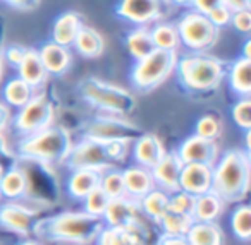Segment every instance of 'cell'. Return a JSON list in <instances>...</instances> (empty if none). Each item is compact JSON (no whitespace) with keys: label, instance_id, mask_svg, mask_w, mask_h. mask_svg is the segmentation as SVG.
I'll return each instance as SVG.
<instances>
[{"label":"cell","instance_id":"cell-19","mask_svg":"<svg viewBox=\"0 0 251 245\" xmlns=\"http://www.w3.org/2000/svg\"><path fill=\"white\" fill-rule=\"evenodd\" d=\"M38 55L43 62L47 74H53V76H60V74L67 72V69L73 64V57L67 46L57 45L53 42H49L38 50Z\"/></svg>","mask_w":251,"mask_h":245},{"label":"cell","instance_id":"cell-30","mask_svg":"<svg viewBox=\"0 0 251 245\" xmlns=\"http://www.w3.org/2000/svg\"><path fill=\"white\" fill-rule=\"evenodd\" d=\"M126 46H127V52L136 59V62L157 50L153 40H151V31L147 28H138L131 31L126 38Z\"/></svg>","mask_w":251,"mask_h":245},{"label":"cell","instance_id":"cell-47","mask_svg":"<svg viewBox=\"0 0 251 245\" xmlns=\"http://www.w3.org/2000/svg\"><path fill=\"white\" fill-rule=\"evenodd\" d=\"M9 122H11V110L4 101H0V132L7 127Z\"/></svg>","mask_w":251,"mask_h":245},{"label":"cell","instance_id":"cell-15","mask_svg":"<svg viewBox=\"0 0 251 245\" xmlns=\"http://www.w3.org/2000/svg\"><path fill=\"white\" fill-rule=\"evenodd\" d=\"M179 189L191 196H201L212 190V166L203 163H182Z\"/></svg>","mask_w":251,"mask_h":245},{"label":"cell","instance_id":"cell-48","mask_svg":"<svg viewBox=\"0 0 251 245\" xmlns=\"http://www.w3.org/2000/svg\"><path fill=\"white\" fill-rule=\"evenodd\" d=\"M158 245H189L186 237H169V235H162Z\"/></svg>","mask_w":251,"mask_h":245},{"label":"cell","instance_id":"cell-3","mask_svg":"<svg viewBox=\"0 0 251 245\" xmlns=\"http://www.w3.org/2000/svg\"><path fill=\"white\" fill-rule=\"evenodd\" d=\"M73 148L71 134L62 127H50L23 137L19 141V153L25 158L43 165H60L66 161Z\"/></svg>","mask_w":251,"mask_h":245},{"label":"cell","instance_id":"cell-43","mask_svg":"<svg viewBox=\"0 0 251 245\" xmlns=\"http://www.w3.org/2000/svg\"><path fill=\"white\" fill-rule=\"evenodd\" d=\"M26 50L28 48H23V46H16V45L9 46V48H5L4 52H2L4 62L9 64V66H12V67H18L19 64L23 62V59H25Z\"/></svg>","mask_w":251,"mask_h":245},{"label":"cell","instance_id":"cell-35","mask_svg":"<svg viewBox=\"0 0 251 245\" xmlns=\"http://www.w3.org/2000/svg\"><path fill=\"white\" fill-rule=\"evenodd\" d=\"M98 187L107 194L108 199H119V197L126 196L124 178H122V172H119V170L108 168L105 172H101L100 185Z\"/></svg>","mask_w":251,"mask_h":245},{"label":"cell","instance_id":"cell-38","mask_svg":"<svg viewBox=\"0 0 251 245\" xmlns=\"http://www.w3.org/2000/svg\"><path fill=\"white\" fill-rule=\"evenodd\" d=\"M193 207H195V196L184 192V190H176L169 194V211H174L179 214H188L193 218Z\"/></svg>","mask_w":251,"mask_h":245},{"label":"cell","instance_id":"cell-27","mask_svg":"<svg viewBox=\"0 0 251 245\" xmlns=\"http://www.w3.org/2000/svg\"><path fill=\"white\" fill-rule=\"evenodd\" d=\"M73 45H74V48L77 50V53L83 55L84 59L100 57L105 50L103 36H101L97 29L90 28V26H83V28L79 29V33H77Z\"/></svg>","mask_w":251,"mask_h":245},{"label":"cell","instance_id":"cell-52","mask_svg":"<svg viewBox=\"0 0 251 245\" xmlns=\"http://www.w3.org/2000/svg\"><path fill=\"white\" fill-rule=\"evenodd\" d=\"M4 149H5V141H4L2 132H0V153H4Z\"/></svg>","mask_w":251,"mask_h":245},{"label":"cell","instance_id":"cell-17","mask_svg":"<svg viewBox=\"0 0 251 245\" xmlns=\"http://www.w3.org/2000/svg\"><path fill=\"white\" fill-rule=\"evenodd\" d=\"M165 148L162 144V141L155 134H141L134 142L133 155L134 159L140 166L151 170L158 161L162 159V156L165 155Z\"/></svg>","mask_w":251,"mask_h":245},{"label":"cell","instance_id":"cell-18","mask_svg":"<svg viewBox=\"0 0 251 245\" xmlns=\"http://www.w3.org/2000/svg\"><path fill=\"white\" fill-rule=\"evenodd\" d=\"M122 178H124L126 187V196L131 197L134 200H140L145 194H148L151 189H155V182L151 172L145 166H129L122 172Z\"/></svg>","mask_w":251,"mask_h":245},{"label":"cell","instance_id":"cell-25","mask_svg":"<svg viewBox=\"0 0 251 245\" xmlns=\"http://www.w3.org/2000/svg\"><path fill=\"white\" fill-rule=\"evenodd\" d=\"M81 28H83V21H81L79 14L77 12H66L53 24L52 42L62 46H71Z\"/></svg>","mask_w":251,"mask_h":245},{"label":"cell","instance_id":"cell-51","mask_svg":"<svg viewBox=\"0 0 251 245\" xmlns=\"http://www.w3.org/2000/svg\"><path fill=\"white\" fill-rule=\"evenodd\" d=\"M172 2H176V4H179V5H191L193 4V0H172Z\"/></svg>","mask_w":251,"mask_h":245},{"label":"cell","instance_id":"cell-10","mask_svg":"<svg viewBox=\"0 0 251 245\" xmlns=\"http://www.w3.org/2000/svg\"><path fill=\"white\" fill-rule=\"evenodd\" d=\"M64 165H67L71 170L90 168L97 170V172H105V170L112 168V163L105 155L103 144L86 137L77 144H73Z\"/></svg>","mask_w":251,"mask_h":245},{"label":"cell","instance_id":"cell-4","mask_svg":"<svg viewBox=\"0 0 251 245\" xmlns=\"http://www.w3.org/2000/svg\"><path fill=\"white\" fill-rule=\"evenodd\" d=\"M179 79L191 91H212L226 77V67L219 59L206 53H189L177 59Z\"/></svg>","mask_w":251,"mask_h":245},{"label":"cell","instance_id":"cell-54","mask_svg":"<svg viewBox=\"0 0 251 245\" xmlns=\"http://www.w3.org/2000/svg\"><path fill=\"white\" fill-rule=\"evenodd\" d=\"M2 173H4V170H2V166H0V178H2ZM2 199V197H0Z\"/></svg>","mask_w":251,"mask_h":245},{"label":"cell","instance_id":"cell-39","mask_svg":"<svg viewBox=\"0 0 251 245\" xmlns=\"http://www.w3.org/2000/svg\"><path fill=\"white\" fill-rule=\"evenodd\" d=\"M232 120L243 131H251V100L244 96L232 107Z\"/></svg>","mask_w":251,"mask_h":245},{"label":"cell","instance_id":"cell-53","mask_svg":"<svg viewBox=\"0 0 251 245\" xmlns=\"http://www.w3.org/2000/svg\"><path fill=\"white\" fill-rule=\"evenodd\" d=\"M19 245H42L40 242H36V240H25L23 244H19Z\"/></svg>","mask_w":251,"mask_h":245},{"label":"cell","instance_id":"cell-21","mask_svg":"<svg viewBox=\"0 0 251 245\" xmlns=\"http://www.w3.org/2000/svg\"><path fill=\"white\" fill-rule=\"evenodd\" d=\"M29 178L26 172L19 166H12L2 173L0 178V197L9 200H19L28 194Z\"/></svg>","mask_w":251,"mask_h":245},{"label":"cell","instance_id":"cell-7","mask_svg":"<svg viewBox=\"0 0 251 245\" xmlns=\"http://www.w3.org/2000/svg\"><path fill=\"white\" fill-rule=\"evenodd\" d=\"M181 43L193 53H205L217 45L220 29L201 12H188L177 22Z\"/></svg>","mask_w":251,"mask_h":245},{"label":"cell","instance_id":"cell-28","mask_svg":"<svg viewBox=\"0 0 251 245\" xmlns=\"http://www.w3.org/2000/svg\"><path fill=\"white\" fill-rule=\"evenodd\" d=\"M138 204H140L141 214H145V216L150 218L151 221L158 223L160 218L169 211V194L155 187V189H151L148 194H145V196L138 200Z\"/></svg>","mask_w":251,"mask_h":245},{"label":"cell","instance_id":"cell-24","mask_svg":"<svg viewBox=\"0 0 251 245\" xmlns=\"http://www.w3.org/2000/svg\"><path fill=\"white\" fill-rule=\"evenodd\" d=\"M184 237L189 245H224L222 230L217 223H210V221L193 220Z\"/></svg>","mask_w":251,"mask_h":245},{"label":"cell","instance_id":"cell-8","mask_svg":"<svg viewBox=\"0 0 251 245\" xmlns=\"http://www.w3.org/2000/svg\"><path fill=\"white\" fill-rule=\"evenodd\" d=\"M55 117L53 105L45 94H35L23 108H19L14 117V129L21 137H28L31 134L50 127Z\"/></svg>","mask_w":251,"mask_h":245},{"label":"cell","instance_id":"cell-6","mask_svg":"<svg viewBox=\"0 0 251 245\" xmlns=\"http://www.w3.org/2000/svg\"><path fill=\"white\" fill-rule=\"evenodd\" d=\"M177 52L155 50L148 57L138 60L134 69L131 70V81L140 91L153 89L172 76L177 66Z\"/></svg>","mask_w":251,"mask_h":245},{"label":"cell","instance_id":"cell-44","mask_svg":"<svg viewBox=\"0 0 251 245\" xmlns=\"http://www.w3.org/2000/svg\"><path fill=\"white\" fill-rule=\"evenodd\" d=\"M224 4V0H193V4L195 5V11L196 12H201V14H208L212 9L219 7V5Z\"/></svg>","mask_w":251,"mask_h":245},{"label":"cell","instance_id":"cell-26","mask_svg":"<svg viewBox=\"0 0 251 245\" xmlns=\"http://www.w3.org/2000/svg\"><path fill=\"white\" fill-rule=\"evenodd\" d=\"M224 202L215 192H205L195 197V207H193V220L195 221H210L215 223L224 214Z\"/></svg>","mask_w":251,"mask_h":245},{"label":"cell","instance_id":"cell-2","mask_svg":"<svg viewBox=\"0 0 251 245\" xmlns=\"http://www.w3.org/2000/svg\"><path fill=\"white\" fill-rule=\"evenodd\" d=\"M105 228L103 218L91 216L84 211H66L42 220L33 230L52 240L69 242L76 245H91Z\"/></svg>","mask_w":251,"mask_h":245},{"label":"cell","instance_id":"cell-46","mask_svg":"<svg viewBox=\"0 0 251 245\" xmlns=\"http://www.w3.org/2000/svg\"><path fill=\"white\" fill-rule=\"evenodd\" d=\"M224 5H226V7H229L232 12L244 11V9H250L251 0H224Z\"/></svg>","mask_w":251,"mask_h":245},{"label":"cell","instance_id":"cell-50","mask_svg":"<svg viewBox=\"0 0 251 245\" xmlns=\"http://www.w3.org/2000/svg\"><path fill=\"white\" fill-rule=\"evenodd\" d=\"M4 67H5V62H4V57H2V52H0V81L4 77Z\"/></svg>","mask_w":251,"mask_h":245},{"label":"cell","instance_id":"cell-13","mask_svg":"<svg viewBox=\"0 0 251 245\" xmlns=\"http://www.w3.org/2000/svg\"><path fill=\"white\" fill-rule=\"evenodd\" d=\"M36 211L19 204L18 200H9L0 204V226L18 235H28L35 228Z\"/></svg>","mask_w":251,"mask_h":245},{"label":"cell","instance_id":"cell-23","mask_svg":"<svg viewBox=\"0 0 251 245\" xmlns=\"http://www.w3.org/2000/svg\"><path fill=\"white\" fill-rule=\"evenodd\" d=\"M18 72H19L18 77H21L25 83H28L33 89L42 86L47 81V77H49L45 67H43L42 59L38 55V50H33V48L26 50L25 59L18 66Z\"/></svg>","mask_w":251,"mask_h":245},{"label":"cell","instance_id":"cell-36","mask_svg":"<svg viewBox=\"0 0 251 245\" xmlns=\"http://www.w3.org/2000/svg\"><path fill=\"white\" fill-rule=\"evenodd\" d=\"M108 200L110 199H108L107 194H105L100 187H97V189L91 190V192L83 199V204H84L83 211L88 214H91V216L103 218V213L108 206Z\"/></svg>","mask_w":251,"mask_h":245},{"label":"cell","instance_id":"cell-40","mask_svg":"<svg viewBox=\"0 0 251 245\" xmlns=\"http://www.w3.org/2000/svg\"><path fill=\"white\" fill-rule=\"evenodd\" d=\"M105 155H107L108 161L114 165V163H122L127 156V149H129V142L126 141H112L103 144Z\"/></svg>","mask_w":251,"mask_h":245},{"label":"cell","instance_id":"cell-5","mask_svg":"<svg viewBox=\"0 0 251 245\" xmlns=\"http://www.w3.org/2000/svg\"><path fill=\"white\" fill-rule=\"evenodd\" d=\"M81 93L84 100L108 115H127L136 107V100L127 89L95 77L81 84Z\"/></svg>","mask_w":251,"mask_h":245},{"label":"cell","instance_id":"cell-41","mask_svg":"<svg viewBox=\"0 0 251 245\" xmlns=\"http://www.w3.org/2000/svg\"><path fill=\"white\" fill-rule=\"evenodd\" d=\"M230 24L236 31L248 35L251 31V12L250 9H244V11H236L232 12V18H230Z\"/></svg>","mask_w":251,"mask_h":245},{"label":"cell","instance_id":"cell-37","mask_svg":"<svg viewBox=\"0 0 251 245\" xmlns=\"http://www.w3.org/2000/svg\"><path fill=\"white\" fill-rule=\"evenodd\" d=\"M196 135L208 141H217L219 135L222 134V122L215 115H205L196 122Z\"/></svg>","mask_w":251,"mask_h":245},{"label":"cell","instance_id":"cell-42","mask_svg":"<svg viewBox=\"0 0 251 245\" xmlns=\"http://www.w3.org/2000/svg\"><path fill=\"white\" fill-rule=\"evenodd\" d=\"M206 18L212 21V24H215L217 28H224V26L230 24V18H232V11H230L229 7H226V5H219V7L212 9V11L208 12V14H205Z\"/></svg>","mask_w":251,"mask_h":245},{"label":"cell","instance_id":"cell-33","mask_svg":"<svg viewBox=\"0 0 251 245\" xmlns=\"http://www.w3.org/2000/svg\"><path fill=\"white\" fill-rule=\"evenodd\" d=\"M191 223H193L191 216L174 213V211H167L160 218V221H158L164 235H169V237H184L186 231L191 226Z\"/></svg>","mask_w":251,"mask_h":245},{"label":"cell","instance_id":"cell-49","mask_svg":"<svg viewBox=\"0 0 251 245\" xmlns=\"http://www.w3.org/2000/svg\"><path fill=\"white\" fill-rule=\"evenodd\" d=\"M243 57H244V59H250L251 60V40H246V43H244Z\"/></svg>","mask_w":251,"mask_h":245},{"label":"cell","instance_id":"cell-16","mask_svg":"<svg viewBox=\"0 0 251 245\" xmlns=\"http://www.w3.org/2000/svg\"><path fill=\"white\" fill-rule=\"evenodd\" d=\"M182 161L177 153H165L162 159L150 170L155 187L167 194L179 190V175H181Z\"/></svg>","mask_w":251,"mask_h":245},{"label":"cell","instance_id":"cell-12","mask_svg":"<svg viewBox=\"0 0 251 245\" xmlns=\"http://www.w3.org/2000/svg\"><path fill=\"white\" fill-rule=\"evenodd\" d=\"M117 16L138 26L155 22L162 16V0H121Z\"/></svg>","mask_w":251,"mask_h":245},{"label":"cell","instance_id":"cell-22","mask_svg":"<svg viewBox=\"0 0 251 245\" xmlns=\"http://www.w3.org/2000/svg\"><path fill=\"white\" fill-rule=\"evenodd\" d=\"M100 173L101 172L90 168L73 170V173L67 178V194L74 199L83 200L91 190L100 185Z\"/></svg>","mask_w":251,"mask_h":245},{"label":"cell","instance_id":"cell-1","mask_svg":"<svg viewBox=\"0 0 251 245\" xmlns=\"http://www.w3.org/2000/svg\"><path fill=\"white\" fill-rule=\"evenodd\" d=\"M251 161L248 151L229 149L212 166V192L224 202H237L250 190Z\"/></svg>","mask_w":251,"mask_h":245},{"label":"cell","instance_id":"cell-20","mask_svg":"<svg viewBox=\"0 0 251 245\" xmlns=\"http://www.w3.org/2000/svg\"><path fill=\"white\" fill-rule=\"evenodd\" d=\"M95 245H145V238L140 224L126 228L105 226L95 240Z\"/></svg>","mask_w":251,"mask_h":245},{"label":"cell","instance_id":"cell-9","mask_svg":"<svg viewBox=\"0 0 251 245\" xmlns=\"http://www.w3.org/2000/svg\"><path fill=\"white\" fill-rule=\"evenodd\" d=\"M143 134L140 127L127 120L119 118V115H107V117L95 118L88 122L84 127V137L97 141L100 144H107L112 141H136Z\"/></svg>","mask_w":251,"mask_h":245},{"label":"cell","instance_id":"cell-29","mask_svg":"<svg viewBox=\"0 0 251 245\" xmlns=\"http://www.w3.org/2000/svg\"><path fill=\"white\" fill-rule=\"evenodd\" d=\"M229 84L234 93L241 98L251 94V60L250 59H237L230 66L229 70Z\"/></svg>","mask_w":251,"mask_h":245},{"label":"cell","instance_id":"cell-31","mask_svg":"<svg viewBox=\"0 0 251 245\" xmlns=\"http://www.w3.org/2000/svg\"><path fill=\"white\" fill-rule=\"evenodd\" d=\"M35 96V89L21 77H12L7 84L4 86V100L9 107L23 108L31 98Z\"/></svg>","mask_w":251,"mask_h":245},{"label":"cell","instance_id":"cell-45","mask_svg":"<svg viewBox=\"0 0 251 245\" xmlns=\"http://www.w3.org/2000/svg\"><path fill=\"white\" fill-rule=\"evenodd\" d=\"M2 2L19 9V11H33V9L38 7L42 0H2Z\"/></svg>","mask_w":251,"mask_h":245},{"label":"cell","instance_id":"cell-34","mask_svg":"<svg viewBox=\"0 0 251 245\" xmlns=\"http://www.w3.org/2000/svg\"><path fill=\"white\" fill-rule=\"evenodd\" d=\"M230 230L234 237L243 242L251 238V207L248 204H241L234 209L230 216Z\"/></svg>","mask_w":251,"mask_h":245},{"label":"cell","instance_id":"cell-11","mask_svg":"<svg viewBox=\"0 0 251 245\" xmlns=\"http://www.w3.org/2000/svg\"><path fill=\"white\" fill-rule=\"evenodd\" d=\"M141 211L138 200L124 196L119 199H110L108 206L103 213V223L105 226L114 228H126L140 224Z\"/></svg>","mask_w":251,"mask_h":245},{"label":"cell","instance_id":"cell-14","mask_svg":"<svg viewBox=\"0 0 251 245\" xmlns=\"http://www.w3.org/2000/svg\"><path fill=\"white\" fill-rule=\"evenodd\" d=\"M177 156L182 163H203V165L213 166L219 159V146L215 141H208L195 134L182 141Z\"/></svg>","mask_w":251,"mask_h":245},{"label":"cell","instance_id":"cell-32","mask_svg":"<svg viewBox=\"0 0 251 245\" xmlns=\"http://www.w3.org/2000/svg\"><path fill=\"white\" fill-rule=\"evenodd\" d=\"M151 40L155 43V48L167 50V52H177L179 45H181L177 26L167 24V22L157 24L151 29Z\"/></svg>","mask_w":251,"mask_h":245}]
</instances>
